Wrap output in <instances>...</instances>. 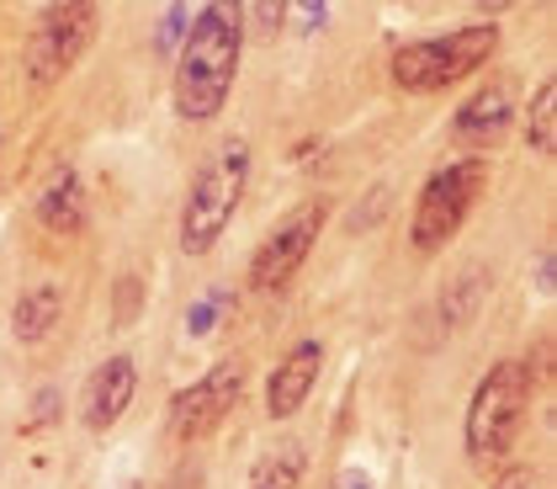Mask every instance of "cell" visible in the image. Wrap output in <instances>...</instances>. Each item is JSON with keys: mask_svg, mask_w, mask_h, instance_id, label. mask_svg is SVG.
Returning <instances> with one entry per match:
<instances>
[{"mask_svg": "<svg viewBox=\"0 0 557 489\" xmlns=\"http://www.w3.org/2000/svg\"><path fill=\"white\" fill-rule=\"evenodd\" d=\"M239 53H245L239 5H228V0L202 5L181 38V59H175L171 75V101L186 123H208L223 112L234 75H239Z\"/></svg>", "mask_w": 557, "mask_h": 489, "instance_id": "1", "label": "cell"}, {"mask_svg": "<svg viewBox=\"0 0 557 489\" xmlns=\"http://www.w3.org/2000/svg\"><path fill=\"white\" fill-rule=\"evenodd\" d=\"M250 166H256V155L239 134L213 144V155L197 166V176L186 186V203H181V250L186 256H208L223 240V229L234 223L239 203H245Z\"/></svg>", "mask_w": 557, "mask_h": 489, "instance_id": "2", "label": "cell"}, {"mask_svg": "<svg viewBox=\"0 0 557 489\" xmlns=\"http://www.w3.org/2000/svg\"><path fill=\"white\" fill-rule=\"evenodd\" d=\"M531 400H536V383H531V362L525 356H499L478 378V389H472V400H468V420H462V452H468L472 463L510 457Z\"/></svg>", "mask_w": 557, "mask_h": 489, "instance_id": "3", "label": "cell"}, {"mask_svg": "<svg viewBox=\"0 0 557 489\" xmlns=\"http://www.w3.org/2000/svg\"><path fill=\"white\" fill-rule=\"evenodd\" d=\"M499 22H468V27H451V33H435V38H414L393 53V86L409 90V96H435V90L468 81L472 70H483L494 53H499Z\"/></svg>", "mask_w": 557, "mask_h": 489, "instance_id": "4", "label": "cell"}, {"mask_svg": "<svg viewBox=\"0 0 557 489\" xmlns=\"http://www.w3.org/2000/svg\"><path fill=\"white\" fill-rule=\"evenodd\" d=\"M483 186H488V166H483L478 155H462V160L441 166V171L420 186V197H414V219H409V240H414L420 256L446 250V245L462 234V223L472 219Z\"/></svg>", "mask_w": 557, "mask_h": 489, "instance_id": "5", "label": "cell"}, {"mask_svg": "<svg viewBox=\"0 0 557 489\" xmlns=\"http://www.w3.org/2000/svg\"><path fill=\"white\" fill-rule=\"evenodd\" d=\"M101 33V11L90 0H59V5H44L33 33H27V48H22V70H27V86H59L81 59L86 48L96 44Z\"/></svg>", "mask_w": 557, "mask_h": 489, "instance_id": "6", "label": "cell"}, {"mask_svg": "<svg viewBox=\"0 0 557 489\" xmlns=\"http://www.w3.org/2000/svg\"><path fill=\"white\" fill-rule=\"evenodd\" d=\"M330 213H335L330 197H308L293 213H282V223L260 240V250L250 256V288H256V293H282L302 271V261L313 256V245H319Z\"/></svg>", "mask_w": 557, "mask_h": 489, "instance_id": "7", "label": "cell"}, {"mask_svg": "<svg viewBox=\"0 0 557 489\" xmlns=\"http://www.w3.org/2000/svg\"><path fill=\"white\" fill-rule=\"evenodd\" d=\"M239 400H245V362L239 356H223L218 367H208L197 383H186L171 400V415H165L171 442L191 447V442H202V437H213L218 426L239 409Z\"/></svg>", "mask_w": 557, "mask_h": 489, "instance_id": "8", "label": "cell"}, {"mask_svg": "<svg viewBox=\"0 0 557 489\" xmlns=\"http://www.w3.org/2000/svg\"><path fill=\"white\" fill-rule=\"evenodd\" d=\"M319 372H324V346L313 335H302L298 346L282 352V362L265 378V415L271 420H293L302 404H308V394L319 389Z\"/></svg>", "mask_w": 557, "mask_h": 489, "instance_id": "9", "label": "cell"}, {"mask_svg": "<svg viewBox=\"0 0 557 489\" xmlns=\"http://www.w3.org/2000/svg\"><path fill=\"white\" fill-rule=\"evenodd\" d=\"M133 394H138V362L133 356H107L81 389V426L86 431H112L123 415H128Z\"/></svg>", "mask_w": 557, "mask_h": 489, "instance_id": "10", "label": "cell"}, {"mask_svg": "<svg viewBox=\"0 0 557 489\" xmlns=\"http://www.w3.org/2000/svg\"><path fill=\"white\" fill-rule=\"evenodd\" d=\"M515 123V96L505 86H483L478 96H468L451 118V134L462 138L468 149H494L499 138L510 134Z\"/></svg>", "mask_w": 557, "mask_h": 489, "instance_id": "11", "label": "cell"}, {"mask_svg": "<svg viewBox=\"0 0 557 489\" xmlns=\"http://www.w3.org/2000/svg\"><path fill=\"white\" fill-rule=\"evenodd\" d=\"M38 219H44V229L64 234V240L86 229V186L75 176V166H59V171L44 181V192H38Z\"/></svg>", "mask_w": 557, "mask_h": 489, "instance_id": "12", "label": "cell"}, {"mask_svg": "<svg viewBox=\"0 0 557 489\" xmlns=\"http://www.w3.org/2000/svg\"><path fill=\"white\" fill-rule=\"evenodd\" d=\"M59 314H64L59 282H33V288H22V298L11 304V335H16L22 346H38L44 335H53Z\"/></svg>", "mask_w": 557, "mask_h": 489, "instance_id": "13", "label": "cell"}, {"mask_svg": "<svg viewBox=\"0 0 557 489\" xmlns=\"http://www.w3.org/2000/svg\"><path fill=\"white\" fill-rule=\"evenodd\" d=\"M302 474H308V452L298 442H276L265 457H256L245 489H302Z\"/></svg>", "mask_w": 557, "mask_h": 489, "instance_id": "14", "label": "cell"}, {"mask_svg": "<svg viewBox=\"0 0 557 489\" xmlns=\"http://www.w3.org/2000/svg\"><path fill=\"white\" fill-rule=\"evenodd\" d=\"M525 144L536 155H553L557 149V81L536 86L531 107H525Z\"/></svg>", "mask_w": 557, "mask_h": 489, "instance_id": "15", "label": "cell"}, {"mask_svg": "<svg viewBox=\"0 0 557 489\" xmlns=\"http://www.w3.org/2000/svg\"><path fill=\"white\" fill-rule=\"evenodd\" d=\"M488 293V271L483 267H468L451 277V288H446V298H441V319L446 325H462V319H472V309H478V298Z\"/></svg>", "mask_w": 557, "mask_h": 489, "instance_id": "16", "label": "cell"}, {"mask_svg": "<svg viewBox=\"0 0 557 489\" xmlns=\"http://www.w3.org/2000/svg\"><path fill=\"white\" fill-rule=\"evenodd\" d=\"M144 309V282L138 277H123L117 282V298H112V330H128L133 319Z\"/></svg>", "mask_w": 557, "mask_h": 489, "instance_id": "17", "label": "cell"}, {"mask_svg": "<svg viewBox=\"0 0 557 489\" xmlns=\"http://www.w3.org/2000/svg\"><path fill=\"white\" fill-rule=\"evenodd\" d=\"M287 16H293L287 5H250V11H239V22H250L245 33H256V38H276V27H282Z\"/></svg>", "mask_w": 557, "mask_h": 489, "instance_id": "18", "label": "cell"}, {"mask_svg": "<svg viewBox=\"0 0 557 489\" xmlns=\"http://www.w3.org/2000/svg\"><path fill=\"white\" fill-rule=\"evenodd\" d=\"M33 409H38V415H27V431H38V420H53V409H59V389H44V394H38V400H33Z\"/></svg>", "mask_w": 557, "mask_h": 489, "instance_id": "19", "label": "cell"}, {"mask_svg": "<svg viewBox=\"0 0 557 489\" xmlns=\"http://www.w3.org/2000/svg\"><path fill=\"white\" fill-rule=\"evenodd\" d=\"M335 489H377V485H372V479H367L361 468H345L341 479H335Z\"/></svg>", "mask_w": 557, "mask_h": 489, "instance_id": "20", "label": "cell"}, {"mask_svg": "<svg viewBox=\"0 0 557 489\" xmlns=\"http://www.w3.org/2000/svg\"><path fill=\"white\" fill-rule=\"evenodd\" d=\"M165 489H202V474L197 468H181L175 479H165Z\"/></svg>", "mask_w": 557, "mask_h": 489, "instance_id": "21", "label": "cell"}, {"mask_svg": "<svg viewBox=\"0 0 557 489\" xmlns=\"http://www.w3.org/2000/svg\"><path fill=\"white\" fill-rule=\"evenodd\" d=\"M494 489H542V479L536 474H510V479H499Z\"/></svg>", "mask_w": 557, "mask_h": 489, "instance_id": "22", "label": "cell"}]
</instances>
